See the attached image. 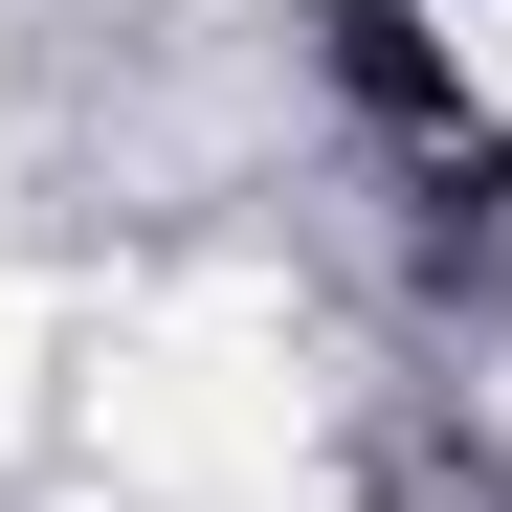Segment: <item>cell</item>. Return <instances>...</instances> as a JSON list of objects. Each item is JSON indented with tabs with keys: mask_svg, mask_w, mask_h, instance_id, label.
I'll use <instances>...</instances> for the list:
<instances>
[]
</instances>
